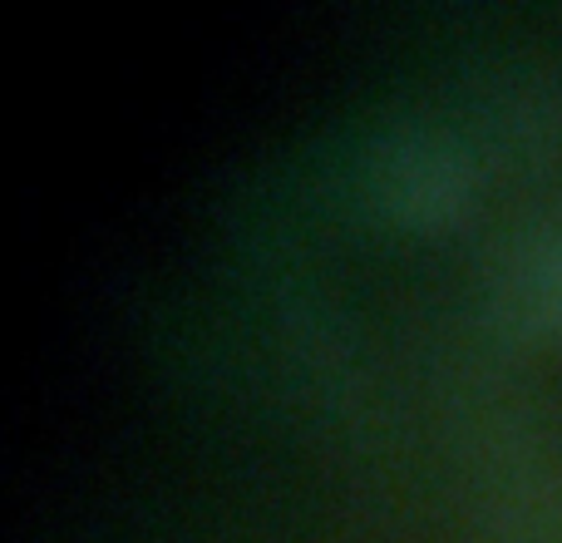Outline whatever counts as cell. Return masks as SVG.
Segmentation results:
<instances>
[{
	"instance_id": "obj_1",
	"label": "cell",
	"mask_w": 562,
	"mask_h": 543,
	"mask_svg": "<svg viewBox=\"0 0 562 543\" xmlns=\"http://www.w3.org/2000/svg\"><path fill=\"white\" fill-rule=\"evenodd\" d=\"M479 174L469 148L425 119L385 124L360 154V188L375 213L405 228L449 223L469 203Z\"/></svg>"
},
{
	"instance_id": "obj_2",
	"label": "cell",
	"mask_w": 562,
	"mask_h": 543,
	"mask_svg": "<svg viewBox=\"0 0 562 543\" xmlns=\"http://www.w3.org/2000/svg\"><path fill=\"white\" fill-rule=\"evenodd\" d=\"M488 307L528 336H562V213L528 218L488 267Z\"/></svg>"
}]
</instances>
